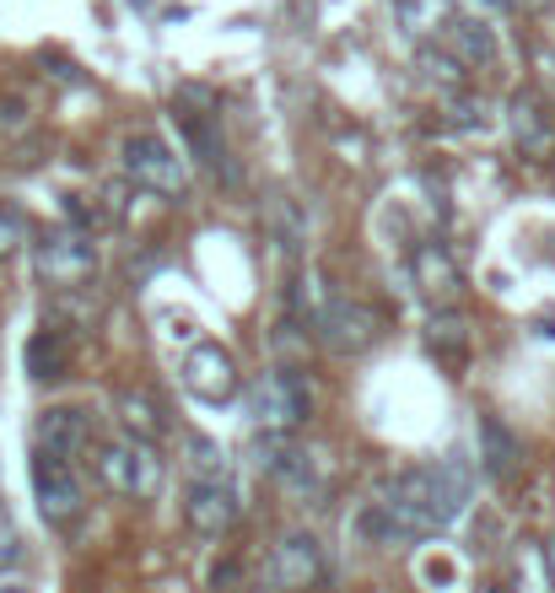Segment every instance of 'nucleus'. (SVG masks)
I'll use <instances>...</instances> for the list:
<instances>
[{
    "label": "nucleus",
    "mask_w": 555,
    "mask_h": 593,
    "mask_svg": "<svg viewBox=\"0 0 555 593\" xmlns=\"http://www.w3.org/2000/svg\"><path fill=\"white\" fill-rule=\"evenodd\" d=\"M427 583H453V567H448V561H432V567H427Z\"/></svg>",
    "instance_id": "obj_25"
},
{
    "label": "nucleus",
    "mask_w": 555,
    "mask_h": 593,
    "mask_svg": "<svg viewBox=\"0 0 555 593\" xmlns=\"http://www.w3.org/2000/svg\"><path fill=\"white\" fill-rule=\"evenodd\" d=\"M129 5H151V0H129Z\"/></svg>",
    "instance_id": "obj_28"
},
{
    "label": "nucleus",
    "mask_w": 555,
    "mask_h": 593,
    "mask_svg": "<svg viewBox=\"0 0 555 593\" xmlns=\"http://www.w3.org/2000/svg\"><path fill=\"white\" fill-rule=\"evenodd\" d=\"M427 345H432L442 362H464V351H469V324H464L458 313H437L432 324H427Z\"/></svg>",
    "instance_id": "obj_20"
},
{
    "label": "nucleus",
    "mask_w": 555,
    "mask_h": 593,
    "mask_svg": "<svg viewBox=\"0 0 555 593\" xmlns=\"http://www.w3.org/2000/svg\"><path fill=\"white\" fill-rule=\"evenodd\" d=\"M33 270L49 286H81L98 275V243L87 232H49L33 243Z\"/></svg>",
    "instance_id": "obj_4"
},
{
    "label": "nucleus",
    "mask_w": 555,
    "mask_h": 593,
    "mask_svg": "<svg viewBox=\"0 0 555 593\" xmlns=\"http://www.w3.org/2000/svg\"><path fill=\"white\" fill-rule=\"evenodd\" d=\"M33 497H38V513L49 524H70L81 513V480L70 475V464L33 448Z\"/></svg>",
    "instance_id": "obj_8"
},
{
    "label": "nucleus",
    "mask_w": 555,
    "mask_h": 593,
    "mask_svg": "<svg viewBox=\"0 0 555 593\" xmlns=\"http://www.w3.org/2000/svg\"><path fill=\"white\" fill-rule=\"evenodd\" d=\"M184 518L194 534H205V539H222L227 528L243 518V508H238V491L227 486V480H194L184 491Z\"/></svg>",
    "instance_id": "obj_10"
},
{
    "label": "nucleus",
    "mask_w": 555,
    "mask_h": 593,
    "mask_svg": "<svg viewBox=\"0 0 555 593\" xmlns=\"http://www.w3.org/2000/svg\"><path fill=\"white\" fill-rule=\"evenodd\" d=\"M486 5H507V0H486Z\"/></svg>",
    "instance_id": "obj_29"
},
{
    "label": "nucleus",
    "mask_w": 555,
    "mask_h": 593,
    "mask_svg": "<svg viewBox=\"0 0 555 593\" xmlns=\"http://www.w3.org/2000/svg\"><path fill=\"white\" fill-rule=\"evenodd\" d=\"M480 464H486V475L491 480H512L518 475V464H523V443L507 432V421L501 415H480Z\"/></svg>",
    "instance_id": "obj_13"
},
{
    "label": "nucleus",
    "mask_w": 555,
    "mask_h": 593,
    "mask_svg": "<svg viewBox=\"0 0 555 593\" xmlns=\"http://www.w3.org/2000/svg\"><path fill=\"white\" fill-rule=\"evenodd\" d=\"M394 16L410 38H432V33H448L453 5L448 0H394Z\"/></svg>",
    "instance_id": "obj_18"
},
{
    "label": "nucleus",
    "mask_w": 555,
    "mask_h": 593,
    "mask_svg": "<svg viewBox=\"0 0 555 593\" xmlns=\"http://www.w3.org/2000/svg\"><path fill=\"white\" fill-rule=\"evenodd\" d=\"M233 578H238V567H216V572H211V583H216V589H227Z\"/></svg>",
    "instance_id": "obj_26"
},
{
    "label": "nucleus",
    "mask_w": 555,
    "mask_h": 593,
    "mask_svg": "<svg viewBox=\"0 0 555 593\" xmlns=\"http://www.w3.org/2000/svg\"><path fill=\"white\" fill-rule=\"evenodd\" d=\"M22 362H27L33 378H65V373H70V340H65L60 330H38L27 340Z\"/></svg>",
    "instance_id": "obj_17"
},
{
    "label": "nucleus",
    "mask_w": 555,
    "mask_h": 593,
    "mask_svg": "<svg viewBox=\"0 0 555 593\" xmlns=\"http://www.w3.org/2000/svg\"><path fill=\"white\" fill-rule=\"evenodd\" d=\"M523 5H540V0H523Z\"/></svg>",
    "instance_id": "obj_30"
},
{
    "label": "nucleus",
    "mask_w": 555,
    "mask_h": 593,
    "mask_svg": "<svg viewBox=\"0 0 555 593\" xmlns=\"http://www.w3.org/2000/svg\"><path fill=\"white\" fill-rule=\"evenodd\" d=\"M448 49H453L458 66H496V33L486 22L453 16V22H448Z\"/></svg>",
    "instance_id": "obj_16"
},
{
    "label": "nucleus",
    "mask_w": 555,
    "mask_h": 593,
    "mask_svg": "<svg viewBox=\"0 0 555 593\" xmlns=\"http://www.w3.org/2000/svg\"><path fill=\"white\" fill-rule=\"evenodd\" d=\"M120 421H124V432H129L135 443H146V448L168 437V410H162V399L151 395V389H124Z\"/></svg>",
    "instance_id": "obj_12"
},
{
    "label": "nucleus",
    "mask_w": 555,
    "mask_h": 593,
    "mask_svg": "<svg viewBox=\"0 0 555 593\" xmlns=\"http://www.w3.org/2000/svg\"><path fill=\"white\" fill-rule=\"evenodd\" d=\"M65 216L76 221V227H87V238H92V227H103L109 221V210H98V205H87L81 195H65Z\"/></svg>",
    "instance_id": "obj_23"
},
{
    "label": "nucleus",
    "mask_w": 555,
    "mask_h": 593,
    "mask_svg": "<svg viewBox=\"0 0 555 593\" xmlns=\"http://www.w3.org/2000/svg\"><path fill=\"white\" fill-rule=\"evenodd\" d=\"M179 130H184V140L194 146V157L205 162V168H227V179L238 184V168L227 162V151H222V140H216V130L200 119V114H189V109H179Z\"/></svg>",
    "instance_id": "obj_19"
},
{
    "label": "nucleus",
    "mask_w": 555,
    "mask_h": 593,
    "mask_svg": "<svg viewBox=\"0 0 555 593\" xmlns=\"http://www.w3.org/2000/svg\"><path fill=\"white\" fill-rule=\"evenodd\" d=\"M248 415L264 426V432H292V426H303L313 415V389L303 373H292V367H275V373H264V378H253V389H248Z\"/></svg>",
    "instance_id": "obj_2"
},
{
    "label": "nucleus",
    "mask_w": 555,
    "mask_h": 593,
    "mask_svg": "<svg viewBox=\"0 0 555 593\" xmlns=\"http://www.w3.org/2000/svg\"><path fill=\"white\" fill-rule=\"evenodd\" d=\"M184 448H189V464H194V475H200V480H227V454H222L211 437L184 432Z\"/></svg>",
    "instance_id": "obj_21"
},
{
    "label": "nucleus",
    "mask_w": 555,
    "mask_h": 593,
    "mask_svg": "<svg viewBox=\"0 0 555 593\" xmlns=\"http://www.w3.org/2000/svg\"><path fill=\"white\" fill-rule=\"evenodd\" d=\"M16 556V528H11V518H5V508H0V567Z\"/></svg>",
    "instance_id": "obj_24"
},
{
    "label": "nucleus",
    "mask_w": 555,
    "mask_h": 593,
    "mask_svg": "<svg viewBox=\"0 0 555 593\" xmlns=\"http://www.w3.org/2000/svg\"><path fill=\"white\" fill-rule=\"evenodd\" d=\"M22 243H27V216L0 205V260H5V254H16Z\"/></svg>",
    "instance_id": "obj_22"
},
{
    "label": "nucleus",
    "mask_w": 555,
    "mask_h": 593,
    "mask_svg": "<svg viewBox=\"0 0 555 593\" xmlns=\"http://www.w3.org/2000/svg\"><path fill=\"white\" fill-rule=\"evenodd\" d=\"M324 578V545L313 539V534H286L275 550H270V561H264V583L275 593H303L313 589Z\"/></svg>",
    "instance_id": "obj_7"
},
{
    "label": "nucleus",
    "mask_w": 555,
    "mask_h": 593,
    "mask_svg": "<svg viewBox=\"0 0 555 593\" xmlns=\"http://www.w3.org/2000/svg\"><path fill=\"white\" fill-rule=\"evenodd\" d=\"M87 443H92V415H87V410H76V404H55V410L38 415V448H44V454L70 459V454H81Z\"/></svg>",
    "instance_id": "obj_11"
},
{
    "label": "nucleus",
    "mask_w": 555,
    "mask_h": 593,
    "mask_svg": "<svg viewBox=\"0 0 555 593\" xmlns=\"http://www.w3.org/2000/svg\"><path fill=\"white\" fill-rule=\"evenodd\" d=\"M313 330H318V345L329 356H362V351L377 345V334H383V313L372 303H356V297H335V303L318 308Z\"/></svg>",
    "instance_id": "obj_3"
},
{
    "label": "nucleus",
    "mask_w": 555,
    "mask_h": 593,
    "mask_svg": "<svg viewBox=\"0 0 555 593\" xmlns=\"http://www.w3.org/2000/svg\"><path fill=\"white\" fill-rule=\"evenodd\" d=\"M545 561H551V583H555V539L545 545Z\"/></svg>",
    "instance_id": "obj_27"
},
{
    "label": "nucleus",
    "mask_w": 555,
    "mask_h": 593,
    "mask_svg": "<svg viewBox=\"0 0 555 593\" xmlns=\"http://www.w3.org/2000/svg\"><path fill=\"white\" fill-rule=\"evenodd\" d=\"M512 135H518V146L529 151V157H545L555 146V119L551 109L540 103V98H512Z\"/></svg>",
    "instance_id": "obj_14"
},
{
    "label": "nucleus",
    "mask_w": 555,
    "mask_h": 593,
    "mask_svg": "<svg viewBox=\"0 0 555 593\" xmlns=\"http://www.w3.org/2000/svg\"><path fill=\"white\" fill-rule=\"evenodd\" d=\"M124 173L157 195H184V157L162 135H129L124 140Z\"/></svg>",
    "instance_id": "obj_6"
},
{
    "label": "nucleus",
    "mask_w": 555,
    "mask_h": 593,
    "mask_svg": "<svg viewBox=\"0 0 555 593\" xmlns=\"http://www.w3.org/2000/svg\"><path fill=\"white\" fill-rule=\"evenodd\" d=\"M98 480L109 486V491H120V497H151L157 491V480H162V464L157 454L146 448V443H103L98 448Z\"/></svg>",
    "instance_id": "obj_5"
},
{
    "label": "nucleus",
    "mask_w": 555,
    "mask_h": 593,
    "mask_svg": "<svg viewBox=\"0 0 555 593\" xmlns=\"http://www.w3.org/2000/svg\"><path fill=\"white\" fill-rule=\"evenodd\" d=\"M469 502V469L458 459L442 464H421V469H405L383 502H372L362 513V534L377 545H394V539H427L442 534L464 513Z\"/></svg>",
    "instance_id": "obj_1"
},
{
    "label": "nucleus",
    "mask_w": 555,
    "mask_h": 593,
    "mask_svg": "<svg viewBox=\"0 0 555 593\" xmlns=\"http://www.w3.org/2000/svg\"><path fill=\"white\" fill-rule=\"evenodd\" d=\"M410 270H416V286H421L427 297H453V292H458V264H453V254H448L442 243H421V249L410 254Z\"/></svg>",
    "instance_id": "obj_15"
},
{
    "label": "nucleus",
    "mask_w": 555,
    "mask_h": 593,
    "mask_svg": "<svg viewBox=\"0 0 555 593\" xmlns=\"http://www.w3.org/2000/svg\"><path fill=\"white\" fill-rule=\"evenodd\" d=\"M179 373H184L189 395L205 399V404H222V399L238 395V362H233V351H222V345H194Z\"/></svg>",
    "instance_id": "obj_9"
}]
</instances>
